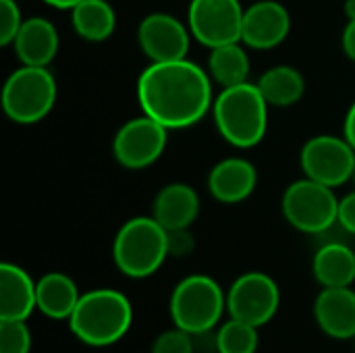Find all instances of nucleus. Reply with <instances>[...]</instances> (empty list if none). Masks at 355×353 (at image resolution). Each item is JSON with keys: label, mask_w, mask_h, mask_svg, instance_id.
<instances>
[{"label": "nucleus", "mask_w": 355, "mask_h": 353, "mask_svg": "<svg viewBox=\"0 0 355 353\" xmlns=\"http://www.w3.org/2000/svg\"><path fill=\"white\" fill-rule=\"evenodd\" d=\"M137 100L144 114L168 131L185 129L212 108V77L187 58L152 62L137 79Z\"/></svg>", "instance_id": "f257e3e1"}, {"label": "nucleus", "mask_w": 355, "mask_h": 353, "mask_svg": "<svg viewBox=\"0 0 355 353\" xmlns=\"http://www.w3.org/2000/svg\"><path fill=\"white\" fill-rule=\"evenodd\" d=\"M69 331L85 347L104 350L125 339L133 327V306L125 293L110 287L89 289L71 314Z\"/></svg>", "instance_id": "f03ea898"}, {"label": "nucleus", "mask_w": 355, "mask_h": 353, "mask_svg": "<svg viewBox=\"0 0 355 353\" xmlns=\"http://www.w3.org/2000/svg\"><path fill=\"white\" fill-rule=\"evenodd\" d=\"M268 102L256 83L223 87L214 98L212 117L223 139L235 148L258 146L268 129Z\"/></svg>", "instance_id": "7ed1b4c3"}, {"label": "nucleus", "mask_w": 355, "mask_h": 353, "mask_svg": "<svg viewBox=\"0 0 355 353\" xmlns=\"http://www.w3.org/2000/svg\"><path fill=\"white\" fill-rule=\"evenodd\" d=\"M168 258L166 229L154 216L129 218L114 235L112 260L121 275L148 279L156 275Z\"/></svg>", "instance_id": "20e7f679"}, {"label": "nucleus", "mask_w": 355, "mask_h": 353, "mask_svg": "<svg viewBox=\"0 0 355 353\" xmlns=\"http://www.w3.org/2000/svg\"><path fill=\"white\" fill-rule=\"evenodd\" d=\"M173 327L191 335L216 329L227 312V293L208 275H189L181 279L168 302Z\"/></svg>", "instance_id": "39448f33"}, {"label": "nucleus", "mask_w": 355, "mask_h": 353, "mask_svg": "<svg viewBox=\"0 0 355 353\" xmlns=\"http://www.w3.org/2000/svg\"><path fill=\"white\" fill-rule=\"evenodd\" d=\"M56 102V79L46 67L21 64L2 85V110L19 125L40 123Z\"/></svg>", "instance_id": "423d86ee"}, {"label": "nucleus", "mask_w": 355, "mask_h": 353, "mask_svg": "<svg viewBox=\"0 0 355 353\" xmlns=\"http://www.w3.org/2000/svg\"><path fill=\"white\" fill-rule=\"evenodd\" d=\"M281 210L287 223L306 235L318 237L339 223V200L333 187L308 177L293 181L285 189Z\"/></svg>", "instance_id": "0eeeda50"}, {"label": "nucleus", "mask_w": 355, "mask_h": 353, "mask_svg": "<svg viewBox=\"0 0 355 353\" xmlns=\"http://www.w3.org/2000/svg\"><path fill=\"white\" fill-rule=\"evenodd\" d=\"M281 308V289L277 281L260 270L239 275L227 291L229 318L252 327H266Z\"/></svg>", "instance_id": "6e6552de"}, {"label": "nucleus", "mask_w": 355, "mask_h": 353, "mask_svg": "<svg viewBox=\"0 0 355 353\" xmlns=\"http://www.w3.org/2000/svg\"><path fill=\"white\" fill-rule=\"evenodd\" d=\"M300 164L308 179L335 189L354 177L355 148L345 137L316 135L304 144Z\"/></svg>", "instance_id": "1a4fd4ad"}, {"label": "nucleus", "mask_w": 355, "mask_h": 353, "mask_svg": "<svg viewBox=\"0 0 355 353\" xmlns=\"http://www.w3.org/2000/svg\"><path fill=\"white\" fill-rule=\"evenodd\" d=\"M245 8L239 0H191L187 27L206 48L241 42Z\"/></svg>", "instance_id": "9d476101"}, {"label": "nucleus", "mask_w": 355, "mask_h": 353, "mask_svg": "<svg viewBox=\"0 0 355 353\" xmlns=\"http://www.w3.org/2000/svg\"><path fill=\"white\" fill-rule=\"evenodd\" d=\"M166 141L168 129L158 121L141 114L121 125V129L114 133L112 154L121 166L129 171H141L152 166L162 156Z\"/></svg>", "instance_id": "9b49d317"}, {"label": "nucleus", "mask_w": 355, "mask_h": 353, "mask_svg": "<svg viewBox=\"0 0 355 353\" xmlns=\"http://www.w3.org/2000/svg\"><path fill=\"white\" fill-rule=\"evenodd\" d=\"M189 40V27L168 12H152L144 17L137 27L139 48L152 62L187 58Z\"/></svg>", "instance_id": "f8f14e48"}, {"label": "nucleus", "mask_w": 355, "mask_h": 353, "mask_svg": "<svg viewBox=\"0 0 355 353\" xmlns=\"http://www.w3.org/2000/svg\"><path fill=\"white\" fill-rule=\"evenodd\" d=\"M291 31L289 10L277 0H258L243 15L241 42L254 50H270L287 40Z\"/></svg>", "instance_id": "ddd939ff"}, {"label": "nucleus", "mask_w": 355, "mask_h": 353, "mask_svg": "<svg viewBox=\"0 0 355 353\" xmlns=\"http://www.w3.org/2000/svg\"><path fill=\"white\" fill-rule=\"evenodd\" d=\"M312 312L316 327L327 337L337 341L355 337V291L352 287H322Z\"/></svg>", "instance_id": "4468645a"}, {"label": "nucleus", "mask_w": 355, "mask_h": 353, "mask_svg": "<svg viewBox=\"0 0 355 353\" xmlns=\"http://www.w3.org/2000/svg\"><path fill=\"white\" fill-rule=\"evenodd\" d=\"M258 185L256 166L245 158H225L208 175V191L220 204L245 202Z\"/></svg>", "instance_id": "2eb2a0df"}, {"label": "nucleus", "mask_w": 355, "mask_h": 353, "mask_svg": "<svg viewBox=\"0 0 355 353\" xmlns=\"http://www.w3.org/2000/svg\"><path fill=\"white\" fill-rule=\"evenodd\" d=\"M37 310L35 281L12 262L0 264V320H29Z\"/></svg>", "instance_id": "dca6fc26"}, {"label": "nucleus", "mask_w": 355, "mask_h": 353, "mask_svg": "<svg viewBox=\"0 0 355 353\" xmlns=\"http://www.w3.org/2000/svg\"><path fill=\"white\" fill-rule=\"evenodd\" d=\"M58 44L60 40L56 27L44 17H31L23 21L12 48L21 64L48 67L58 52Z\"/></svg>", "instance_id": "f3484780"}, {"label": "nucleus", "mask_w": 355, "mask_h": 353, "mask_svg": "<svg viewBox=\"0 0 355 353\" xmlns=\"http://www.w3.org/2000/svg\"><path fill=\"white\" fill-rule=\"evenodd\" d=\"M200 214V196L187 183H171L162 187L154 200L152 216L166 229H189Z\"/></svg>", "instance_id": "a211bd4d"}, {"label": "nucleus", "mask_w": 355, "mask_h": 353, "mask_svg": "<svg viewBox=\"0 0 355 353\" xmlns=\"http://www.w3.org/2000/svg\"><path fill=\"white\" fill-rule=\"evenodd\" d=\"M312 275L320 287H352L355 283V250L343 239L322 241L312 260Z\"/></svg>", "instance_id": "6ab92c4d"}, {"label": "nucleus", "mask_w": 355, "mask_h": 353, "mask_svg": "<svg viewBox=\"0 0 355 353\" xmlns=\"http://www.w3.org/2000/svg\"><path fill=\"white\" fill-rule=\"evenodd\" d=\"M37 312L50 320H69L81 293L77 283L64 273H46L35 281Z\"/></svg>", "instance_id": "aec40b11"}, {"label": "nucleus", "mask_w": 355, "mask_h": 353, "mask_svg": "<svg viewBox=\"0 0 355 353\" xmlns=\"http://www.w3.org/2000/svg\"><path fill=\"white\" fill-rule=\"evenodd\" d=\"M71 23L79 37L87 42H104L114 33L116 12L106 0H81L71 8Z\"/></svg>", "instance_id": "412c9836"}, {"label": "nucleus", "mask_w": 355, "mask_h": 353, "mask_svg": "<svg viewBox=\"0 0 355 353\" xmlns=\"http://www.w3.org/2000/svg\"><path fill=\"white\" fill-rule=\"evenodd\" d=\"M241 44L243 42H231V44L216 46L210 50L208 73H210L212 81H216L220 87L245 83L250 77L252 64H250V56Z\"/></svg>", "instance_id": "4be33fe9"}, {"label": "nucleus", "mask_w": 355, "mask_h": 353, "mask_svg": "<svg viewBox=\"0 0 355 353\" xmlns=\"http://www.w3.org/2000/svg\"><path fill=\"white\" fill-rule=\"evenodd\" d=\"M266 98L270 106H293L302 100L306 92V81L304 75L289 67V64H279L268 69L256 83Z\"/></svg>", "instance_id": "5701e85b"}, {"label": "nucleus", "mask_w": 355, "mask_h": 353, "mask_svg": "<svg viewBox=\"0 0 355 353\" xmlns=\"http://www.w3.org/2000/svg\"><path fill=\"white\" fill-rule=\"evenodd\" d=\"M218 353H256L260 345L258 327L229 318L218 329Z\"/></svg>", "instance_id": "b1692460"}, {"label": "nucleus", "mask_w": 355, "mask_h": 353, "mask_svg": "<svg viewBox=\"0 0 355 353\" xmlns=\"http://www.w3.org/2000/svg\"><path fill=\"white\" fill-rule=\"evenodd\" d=\"M33 337L27 320H0V353H29Z\"/></svg>", "instance_id": "393cba45"}, {"label": "nucleus", "mask_w": 355, "mask_h": 353, "mask_svg": "<svg viewBox=\"0 0 355 353\" xmlns=\"http://www.w3.org/2000/svg\"><path fill=\"white\" fill-rule=\"evenodd\" d=\"M150 353H196L193 337L191 333L177 327L166 329L154 339Z\"/></svg>", "instance_id": "a878e982"}, {"label": "nucleus", "mask_w": 355, "mask_h": 353, "mask_svg": "<svg viewBox=\"0 0 355 353\" xmlns=\"http://www.w3.org/2000/svg\"><path fill=\"white\" fill-rule=\"evenodd\" d=\"M21 8L15 0H0V44L10 46L23 25Z\"/></svg>", "instance_id": "bb28decb"}, {"label": "nucleus", "mask_w": 355, "mask_h": 353, "mask_svg": "<svg viewBox=\"0 0 355 353\" xmlns=\"http://www.w3.org/2000/svg\"><path fill=\"white\" fill-rule=\"evenodd\" d=\"M168 235V258H187L196 250V239L189 229L166 231Z\"/></svg>", "instance_id": "cd10ccee"}, {"label": "nucleus", "mask_w": 355, "mask_h": 353, "mask_svg": "<svg viewBox=\"0 0 355 353\" xmlns=\"http://www.w3.org/2000/svg\"><path fill=\"white\" fill-rule=\"evenodd\" d=\"M339 225L349 235H355V191L339 200Z\"/></svg>", "instance_id": "c85d7f7f"}, {"label": "nucleus", "mask_w": 355, "mask_h": 353, "mask_svg": "<svg viewBox=\"0 0 355 353\" xmlns=\"http://www.w3.org/2000/svg\"><path fill=\"white\" fill-rule=\"evenodd\" d=\"M216 329H210V331H202V333L191 335L193 337L196 353H218V333H216Z\"/></svg>", "instance_id": "c756f323"}, {"label": "nucleus", "mask_w": 355, "mask_h": 353, "mask_svg": "<svg viewBox=\"0 0 355 353\" xmlns=\"http://www.w3.org/2000/svg\"><path fill=\"white\" fill-rule=\"evenodd\" d=\"M341 46H343L345 56L355 62V19L347 21V25L343 29V35H341Z\"/></svg>", "instance_id": "7c9ffc66"}, {"label": "nucleus", "mask_w": 355, "mask_h": 353, "mask_svg": "<svg viewBox=\"0 0 355 353\" xmlns=\"http://www.w3.org/2000/svg\"><path fill=\"white\" fill-rule=\"evenodd\" d=\"M343 137L355 148V102L349 106L347 114H345V123H343Z\"/></svg>", "instance_id": "2f4dec72"}, {"label": "nucleus", "mask_w": 355, "mask_h": 353, "mask_svg": "<svg viewBox=\"0 0 355 353\" xmlns=\"http://www.w3.org/2000/svg\"><path fill=\"white\" fill-rule=\"evenodd\" d=\"M46 4H50V6H54V8H58V10H71L73 6H77L81 0H44Z\"/></svg>", "instance_id": "473e14b6"}, {"label": "nucleus", "mask_w": 355, "mask_h": 353, "mask_svg": "<svg viewBox=\"0 0 355 353\" xmlns=\"http://www.w3.org/2000/svg\"><path fill=\"white\" fill-rule=\"evenodd\" d=\"M343 10H345L347 19H355V0H345Z\"/></svg>", "instance_id": "72a5a7b5"}, {"label": "nucleus", "mask_w": 355, "mask_h": 353, "mask_svg": "<svg viewBox=\"0 0 355 353\" xmlns=\"http://www.w3.org/2000/svg\"><path fill=\"white\" fill-rule=\"evenodd\" d=\"M352 181H354V185H355V171H354V177H352Z\"/></svg>", "instance_id": "f704fd0d"}, {"label": "nucleus", "mask_w": 355, "mask_h": 353, "mask_svg": "<svg viewBox=\"0 0 355 353\" xmlns=\"http://www.w3.org/2000/svg\"><path fill=\"white\" fill-rule=\"evenodd\" d=\"M354 343H355V337H354Z\"/></svg>", "instance_id": "c9c22d12"}]
</instances>
